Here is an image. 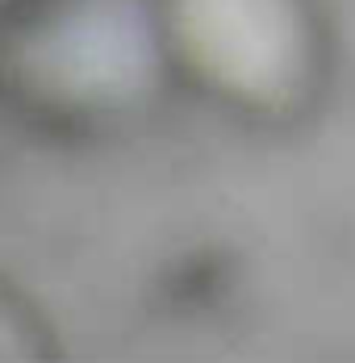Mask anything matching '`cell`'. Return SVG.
Here are the masks:
<instances>
[{
  "instance_id": "obj_1",
  "label": "cell",
  "mask_w": 355,
  "mask_h": 363,
  "mask_svg": "<svg viewBox=\"0 0 355 363\" xmlns=\"http://www.w3.org/2000/svg\"><path fill=\"white\" fill-rule=\"evenodd\" d=\"M163 34L205 88L255 113H288L314 84L305 0H163Z\"/></svg>"
}]
</instances>
